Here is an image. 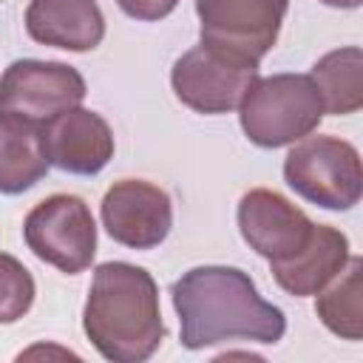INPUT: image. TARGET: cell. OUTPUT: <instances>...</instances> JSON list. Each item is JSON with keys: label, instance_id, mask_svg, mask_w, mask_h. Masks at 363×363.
<instances>
[{"label": "cell", "instance_id": "9c48e42d", "mask_svg": "<svg viewBox=\"0 0 363 363\" xmlns=\"http://www.w3.org/2000/svg\"><path fill=\"white\" fill-rule=\"evenodd\" d=\"M105 233L130 250L159 247L173 227L170 196L147 179H119L102 196Z\"/></svg>", "mask_w": 363, "mask_h": 363}, {"label": "cell", "instance_id": "5bb4252c", "mask_svg": "<svg viewBox=\"0 0 363 363\" xmlns=\"http://www.w3.org/2000/svg\"><path fill=\"white\" fill-rule=\"evenodd\" d=\"M48 167L43 125L0 111V193H26L48 173Z\"/></svg>", "mask_w": 363, "mask_h": 363}, {"label": "cell", "instance_id": "ac0fdd59", "mask_svg": "<svg viewBox=\"0 0 363 363\" xmlns=\"http://www.w3.org/2000/svg\"><path fill=\"white\" fill-rule=\"evenodd\" d=\"M116 6H119L128 17H133V20L153 23V20L167 17V14L179 6V0H116Z\"/></svg>", "mask_w": 363, "mask_h": 363}, {"label": "cell", "instance_id": "ba28073f", "mask_svg": "<svg viewBox=\"0 0 363 363\" xmlns=\"http://www.w3.org/2000/svg\"><path fill=\"white\" fill-rule=\"evenodd\" d=\"M85 94L82 74L57 60H14L0 77V111L40 125L79 105Z\"/></svg>", "mask_w": 363, "mask_h": 363}, {"label": "cell", "instance_id": "ffe728a7", "mask_svg": "<svg viewBox=\"0 0 363 363\" xmlns=\"http://www.w3.org/2000/svg\"><path fill=\"white\" fill-rule=\"evenodd\" d=\"M0 3H3V0H0Z\"/></svg>", "mask_w": 363, "mask_h": 363}, {"label": "cell", "instance_id": "d6986e66", "mask_svg": "<svg viewBox=\"0 0 363 363\" xmlns=\"http://www.w3.org/2000/svg\"><path fill=\"white\" fill-rule=\"evenodd\" d=\"M320 3H326L332 9H357L363 0H320Z\"/></svg>", "mask_w": 363, "mask_h": 363}, {"label": "cell", "instance_id": "4fadbf2b", "mask_svg": "<svg viewBox=\"0 0 363 363\" xmlns=\"http://www.w3.org/2000/svg\"><path fill=\"white\" fill-rule=\"evenodd\" d=\"M349 261V238L329 227L315 224L309 241L284 261H269V272L275 284L292 298L318 295Z\"/></svg>", "mask_w": 363, "mask_h": 363}, {"label": "cell", "instance_id": "7a4b0ae2", "mask_svg": "<svg viewBox=\"0 0 363 363\" xmlns=\"http://www.w3.org/2000/svg\"><path fill=\"white\" fill-rule=\"evenodd\" d=\"M82 329L91 346L113 363H142L164 340L159 286L145 267L105 261L94 269Z\"/></svg>", "mask_w": 363, "mask_h": 363}, {"label": "cell", "instance_id": "8fae6325", "mask_svg": "<svg viewBox=\"0 0 363 363\" xmlns=\"http://www.w3.org/2000/svg\"><path fill=\"white\" fill-rule=\"evenodd\" d=\"M45 153L54 167L71 176H96L113 159V130L96 111L68 108L43 125Z\"/></svg>", "mask_w": 363, "mask_h": 363}, {"label": "cell", "instance_id": "2e32d148", "mask_svg": "<svg viewBox=\"0 0 363 363\" xmlns=\"http://www.w3.org/2000/svg\"><path fill=\"white\" fill-rule=\"evenodd\" d=\"M309 77L320 91L323 113L346 116L363 108V51L357 45L323 54Z\"/></svg>", "mask_w": 363, "mask_h": 363}, {"label": "cell", "instance_id": "e0dca14e", "mask_svg": "<svg viewBox=\"0 0 363 363\" xmlns=\"http://www.w3.org/2000/svg\"><path fill=\"white\" fill-rule=\"evenodd\" d=\"M37 286L31 272L9 252H0V323L20 320L34 303Z\"/></svg>", "mask_w": 363, "mask_h": 363}, {"label": "cell", "instance_id": "5b68a950", "mask_svg": "<svg viewBox=\"0 0 363 363\" xmlns=\"http://www.w3.org/2000/svg\"><path fill=\"white\" fill-rule=\"evenodd\" d=\"M28 250L65 275L91 267L96 255V224L91 207L71 193H54L34 204L23 221Z\"/></svg>", "mask_w": 363, "mask_h": 363}, {"label": "cell", "instance_id": "8992f818", "mask_svg": "<svg viewBox=\"0 0 363 363\" xmlns=\"http://www.w3.org/2000/svg\"><path fill=\"white\" fill-rule=\"evenodd\" d=\"M258 77V62L199 43L170 68V85L182 105L196 113H230Z\"/></svg>", "mask_w": 363, "mask_h": 363}, {"label": "cell", "instance_id": "277c9868", "mask_svg": "<svg viewBox=\"0 0 363 363\" xmlns=\"http://www.w3.org/2000/svg\"><path fill=\"white\" fill-rule=\"evenodd\" d=\"M286 184L323 210H352L363 193V164L352 142L340 136H303L284 159Z\"/></svg>", "mask_w": 363, "mask_h": 363}, {"label": "cell", "instance_id": "3957f363", "mask_svg": "<svg viewBox=\"0 0 363 363\" xmlns=\"http://www.w3.org/2000/svg\"><path fill=\"white\" fill-rule=\"evenodd\" d=\"M238 119L252 145L275 150L318 130L323 99L309 74L255 77L238 102Z\"/></svg>", "mask_w": 363, "mask_h": 363}, {"label": "cell", "instance_id": "9a60e30c", "mask_svg": "<svg viewBox=\"0 0 363 363\" xmlns=\"http://www.w3.org/2000/svg\"><path fill=\"white\" fill-rule=\"evenodd\" d=\"M315 315L332 335L343 340L363 337V258L360 255H349L346 267L318 292Z\"/></svg>", "mask_w": 363, "mask_h": 363}, {"label": "cell", "instance_id": "7c38bea8", "mask_svg": "<svg viewBox=\"0 0 363 363\" xmlns=\"http://www.w3.org/2000/svg\"><path fill=\"white\" fill-rule=\"evenodd\" d=\"M26 31L40 45L94 51L105 40V14L96 0H31Z\"/></svg>", "mask_w": 363, "mask_h": 363}, {"label": "cell", "instance_id": "6da1fadb", "mask_svg": "<svg viewBox=\"0 0 363 363\" xmlns=\"http://www.w3.org/2000/svg\"><path fill=\"white\" fill-rule=\"evenodd\" d=\"M170 298L182 346L190 352L224 340L278 343L286 332V315L264 301L255 281L238 267H193L170 286Z\"/></svg>", "mask_w": 363, "mask_h": 363}, {"label": "cell", "instance_id": "30bf717a", "mask_svg": "<svg viewBox=\"0 0 363 363\" xmlns=\"http://www.w3.org/2000/svg\"><path fill=\"white\" fill-rule=\"evenodd\" d=\"M241 238L267 261H284L295 255L312 235V218L278 190L255 187L241 196L238 210Z\"/></svg>", "mask_w": 363, "mask_h": 363}, {"label": "cell", "instance_id": "52a82bcc", "mask_svg": "<svg viewBox=\"0 0 363 363\" xmlns=\"http://www.w3.org/2000/svg\"><path fill=\"white\" fill-rule=\"evenodd\" d=\"M201 43L261 62L275 45L289 0H193Z\"/></svg>", "mask_w": 363, "mask_h": 363}]
</instances>
